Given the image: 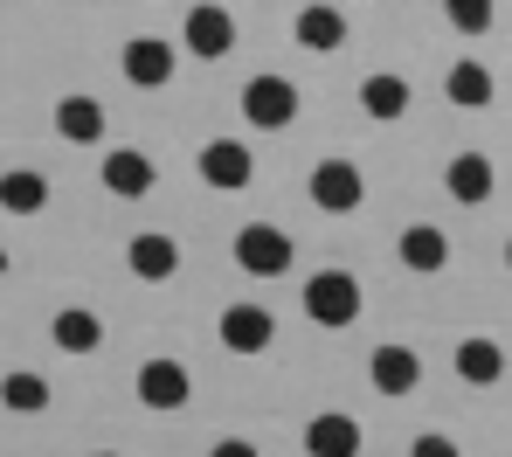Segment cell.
Returning <instances> with one entry per match:
<instances>
[{"label":"cell","mask_w":512,"mask_h":457,"mask_svg":"<svg viewBox=\"0 0 512 457\" xmlns=\"http://www.w3.org/2000/svg\"><path fill=\"white\" fill-rule=\"evenodd\" d=\"M298 305H305L312 326H333V333H340V326L360 319V277H353V271H312Z\"/></svg>","instance_id":"obj_1"},{"label":"cell","mask_w":512,"mask_h":457,"mask_svg":"<svg viewBox=\"0 0 512 457\" xmlns=\"http://www.w3.org/2000/svg\"><path fill=\"white\" fill-rule=\"evenodd\" d=\"M236 264L250 277H284L298 264V243H291L277 222H243V229H236Z\"/></svg>","instance_id":"obj_2"},{"label":"cell","mask_w":512,"mask_h":457,"mask_svg":"<svg viewBox=\"0 0 512 457\" xmlns=\"http://www.w3.org/2000/svg\"><path fill=\"white\" fill-rule=\"evenodd\" d=\"M194 174H201V187H215V194H236V187L256 181V153L243 139H208L194 153Z\"/></svg>","instance_id":"obj_3"},{"label":"cell","mask_w":512,"mask_h":457,"mask_svg":"<svg viewBox=\"0 0 512 457\" xmlns=\"http://www.w3.org/2000/svg\"><path fill=\"white\" fill-rule=\"evenodd\" d=\"M243 118H250L256 132H284L298 118V84L291 77H250L243 84Z\"/></svg>","instance_id":"obj_4"},{"label":"cell","mask_w":512,"mask_h":457,"mask_svg":"<svg viewBox=\"0 0 512 457\" xmlns=\"http://www.w3.org/2000/svg\"><path fill=\"white\" fill-rule=\"evenodd\" d=\"M305 187H312V208H326V215H353L367 201V174L353 160H319Z\"/></svg>","instance_id":"obj_5"},{"label":"cell","mask_w":512,"mask_h":457,"mask_svg":"<svg viewBox=\"0 0 512 457\" xmlns=\"http://www.w3.org/2000/svg\"><path fill=\"white\" fill-rule=\"evenodd\" d=\"M139 402L146 409H187V395H194V374L173 361V354H153V361H139Z\"/></svg>","instance_id":"obj_6"},{"label":"cell","mask_w":512,"mask_h":457,"mask_svg":"<svg viewBox=\"0 0 512 457\" xmlns=\"http://www.w3.org/2000/svg\"><path fill=\"white\" fill-rule=\"evenodd\" d=\"M180 42H187L201 63H215V56L236 49V14H229V7H187V14H180Z\"/></svg>","instance_id":"obj_7"},{"label":"cell","mask_w":512,"mask_h":457,"mask_svg":"<svg viewBox=\"0 0 512 457\" xmlns=\"http://www.w3.org/2000/svg\"><path fill=\"white\" fill-rule=\"evenodd\" d=\"M215 333H222V347H229V354H263V347L277 340V319H270V305L243 298V305H229V312L215 319Z\"/></svg>","instance_id":"obj_8"},{"label":"cell","mask_w":512,"mask_h":457,"mask_svg":"<svg viewBox=\"0 0 512 457\" xmlns=\"http://www.w3.org/2000/svg\"><path fill=\"white\" fill-rule=\"evenodd\" d=\"M367 381H374V395H416L423 388V354L402 347V340H388V347L367 354Z\"/></svg>","instance_id":"obj_9"},{"label":"cell","mask_w":512,"mask_h":457,"mask_svg":"<svg viewBox=\"0 0 512 457\" xmlns=\"http://www.w3.org/2000/svg\"><path fill=\"white\" fill-rule=\"evenodd\" d=\"M360 444H367V430L346 409H319L305 423V457H360Z\"/></svg>","instance_id":"obj_10"},{"label":"cell","mask_w":512,"mask_h":457,"mask_svg":"<svg viewBox=\"0 0 512 457\" xmlns=\"http://www.w3.org/2000/svg\"><path fill=\"white\" fill-rule=\"evenodd\" d=\"M118 63H125V84H132V91H160V84H173V42H160V35H132Z\"/></svg>","instance_id":"obj_11"},{"label":"cell","mask_w":512,"mask_h":457,"mask_svg":"<svg viewBox=\"0 0 512 457\" xmlns=\"http://www.w3.org/2000/svg\"><path fill=\"white\" fill-rule=\"evenodd\" d=\"M97 181L111 187L118 201H139V194H153V187H160V167H153V160H146L139 146H111V153H104V174H97Z\"/></svg>","instance_id":"obj_12"},{"label":"cell","mask_w":512,"mask_h":457,"mask_svg":"<svg viewBox=\"0 0 512 457\" xmlns=\"http://www.w3.org/2000/svg\"><path fill=\"white\" fill-rule=\"evenodd\" d=\"M492 187H499V174H492V160H485V153H457V160L443 167V194H450V201H464V208H485V201H492Z\"/></svg>","instance_id":"obj_13"},{"label":"cell","mask_w":512,"mask_h":457,"mask_svg":"<svg viewBox=\"0 0 512 457\" xmlns=\"http://www.w3.org/2000/svg\"><path fill=\"white\" fill-rule=\"evenodd\" d=\"M125 264H132V277H146V284H167V277L180 271V243L160 236V229H139V236L125 243Z\"/></svg>","instance_id":"obj_14"},{"label":"cell","mask_w":512,"mask_h":457,"mask_svg":"<svg viewBox=\"0 0 512 457\" xmlns=\"http://www.w3.org/2000/svg\"><path fill=\"white\" fill-rule=\"evenodd\" d=\"M457 381H471V388H499V381H506V347L485 340V333L457 340Z\"/></svg>","instance_id":"obj_15"},{"label":"cell","mask_w":512,"mask_h":457,"mask_svg":"<svg viewBox=\"0 0 512 457\" xmlns=\"http://www.w3.org/2000/svg\"><path fill=\"white\" fill-rule=\"evenodd\" d=\"M360 111H367V118H381V125L409 118V77H395V70L360 77Z\"/></svg>","instance_id":"obj_16"},{"label":"cell","mask_w":512,"mask_h":457,"mask_svg":"<svg viewBox=\"0 0 512 457\" xmlns=\"http://www.w3.org/2000/svg\"><path fill=\"white\" fill-rule=\"evenodd\" d=\"M49 340H56L63 354H97V347H104V319H97L90 305H63V312L49 319Z\"/></svg>","instance_id":"obj_17"},{"label":"cell","mask_w":512,"mask_h":457,"mask_svg":"<svg viewBox=\"0 0 512 457\" xmlns=\"http://www.w3.org/2000/svg\"><path fill=\"white\" fill-rule=\"evenodd\" d=\"M402 264L416 277H436L450 264V236H443L436 222H409V229H402Z\"/></svg>","instance_id":"obj_18"},{"label":"cell","mask_w":512,"mask_h":457,"mask_svg":"<svg viewBox=\"0 0 512 457\" xmlns=\"http://www.w3.org/2000/svg\"><path fill=\"white\" fill-rule=\"evenodd\" d=\"M56 139H70V146H90V139H104V104L84 91H70L56 104Z\"/></svg>","instance_id":"obj_19"},{"label":"cell","mask_w":512,"mask_h":457,"mask_svg":"<svg viewBox=\"0 0 512 457\" xmlns=\"http://www.w3.org/2000/svg\"><path fill=\"white\" fill-rule=\"evenodd\" d=\"M0 208H7V215H42V208H49V174L7 167V174H0Z\"/></svg>","instance_id":"obj_20"},{"label":"cell","mask_w":512,"mask_h":457,"mask_svg":"<svg viewBox=\"0 0 512 457\" xmlns=\"http://www.w3.org/2000/svg\"><path fill=\"white\" fill-rule=\"evenodd\" d=\"M492 91H499V84H492V70H485V63H471V56H464V63H450L443 97H450L457 111H485V104H492Z\"/></svg>","instance_id":"obj_21"},{"label":"cell","mask_w":512,"mask_h":457,"mask_svg":"<svg viewBox=\"0 0 512 457\" xmlns=\"http://www.w3.org/2000/svg\"><path fill=\"white\" fill-rule=\"evenodd\" d=\"M291 35H298V49H340L346 42V14L340 7H298Z\"/></svg>","instance_id":"obj_22"},{"label":"cell","mask_w":512,"mask_h":457,"mask_svg":"<svg viewBox=\"0 0 512 457\" xmlns=\"http://www.w3.org/2000/svg\"><path fill=\"white\" fill-rule=\"evenodd\" d=\"M0 402H7L14 416H42V409H49V381H42V374H7V381H0Z\"/></svg>","instance_id":"obj_23"},{"label":"cell","mask_w":512,"mask_h":457,"mask_svg":"<svg viewBox=\"0 0 512 457\" xmlns=\"http://www.w3.org/2000/svg\"><path fill=\"white\" fill-rule=\"evenodd\" d=\"M443 14H450L457 35H485L492 28V0H443Z\"/></svg>","instance_id":"obj_24"},{"label":"cell","mask_w":512,"mask_h":457,"mask_svg":"<svg viewBox=\"0 0 512 457\" xmlns=\"http://www.w3.org/2000/svg\"><path fill=\"white\" fill-rule=\"evenodd\" d=\"M409 457H464V451H457L450 437H436V430H429V437H416V444H409Z\"/></svg>","instance_id":"obj_25"},{"label":"cell","mask_w":512,"mask_h":457,"mask_svg":"<svg viewBox=\"0 0 512 457\" xmlns=\"http://www.w3.org/2000/svg\"><path fill=\"white\" fill-rule=\"evenodd\" d=\"M208 457H263L250 437H222V444H208Z\"/></svg>","instance_id":"obj_26"},{"label":"cell","mask_w":512,"mask_h":457,"mask_svg":"<svg viewBox=\"0 0 512 457\" xmlns=\"http://www.w3.org/2000/svg\"><path fill=\"white\" fill-rule=\"evenodd\" d=\"M506 271H512V243H506Z\"/></svg>","instance_id":"obj_27"},{"label":"cell","mask_w":512,"mask_h":457,"mask_svg":"<svg viewBox=\"0 0 512 457\" xmlns=\"http://www.w3.org/2000/svg\"><path fill=\"white\" fill-rule=\"evenodd\" d=\"M90 457H118V451H90Z\"/></svg>","instance_id":"obj_28"}]
</instances>
